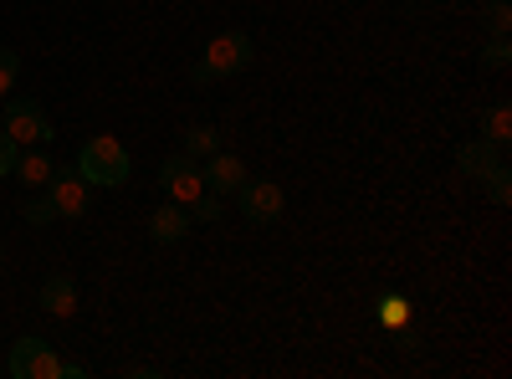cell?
Segmentation results:
<instances>
[{"label":"cell","mask_w":512,"mask_h":379,"mask_svg":"<svg viewBox=\"0 0 512 379\" xmlns=\"http://www.w3.org/2000/svg\"><path fill=\"white\" fill-rule=\"evenodd\" d=\"M256 62V47H251V36L246 31H221V36H210V47L200 52V62L190 67V77L200 82H221V77H236Z\"/></svg>","instance_id":"obj_1"},{"label":"cell","mask_w":512,"mask_h":379,"mask_svg":"<svg viewBox=\"0 0 512 379\" xmlns=\"http://www.w3.org/2000/svg\"><path fill=\"white\" fill-rule=\"evenodd\" d=\"M77 175L88 180V185L118 190V185H128V175H134V159H128V149H123L113 134H98V139L82 144V154H77Z\"/></svg>","instance_id":"obj_2"},{"label":"cell","mask_w":512,"mask_h":379,"mask_svg":"<svg viewBox=\"0 0 512 379\" xmlns=\"http://www.w3.org/2000/svg\"><path fill=\"white\" fill-rule=\"evenodd\" d=\"M6 139H16V149H31V144H47L52 139V123L41 113L36 98H6Z\"/></svg>","instance_id":"obj_3"},{"label":"cell","mask_w":512,"mask_h":379,"mask_svg":"<svg viewBox=\"0 0 512 379\" xmlns=\"http://www.w3.org/2000/svg\"><path fill=\"white\" fill-rule=\"evenodd\" d=\"M11 374L16 379H62V354L47 339L26 333V339L11 344Z\"/></svg>","instance_id":"obj_4"},{"label":"cell","mask_w":512,"mask_h":379,"mask_svg":"<svg viewBox=\"0 0 512 379\" xmlns=\"http://www.w3.org/2000/svg\"><path fill=\"white\" fill-rule=\"evenodd\" d=\"M236 200H241V216L251 226H272V221H282V210H287V195H282L277 180H241Z\"/></svg>","instance_id":"obj_5"},{"label":"cell","mask_w":512,"mask_h":379,"mask_svg":"<svg viewBox=\"0 0 512 379\" xmlns=\"http://www.w3.org/2000/svg\"><path fill=\"white\" fill-rule=\"evenodd\" d=\"M159 185L169 190V200H180V205H195L205 195V180H200V159L190 154H169L159 164Z\"/></svg>","instance_id":"obj_6"},{"label":"cell","mask_w":512,"mask_h":379,"mask_svg":"<svg viewBox=\"0 0 512 379\" xmlns=\"http://www.w3.org/2000/svg\"><path fill=\"white\" fill-rule=\"evenodd\" d=\"M88 180H82L77 170H52V180H47V195H52V205H57V221H77L82 210H88Z\"/></svg>","instance_id":"obj_7"},{"label":"cell","mask_w":512,"mask_h":379,"mask_svg":"<svg viewBox=\"0 0 512 379\" xmlns=\"http://www.w3.org/2000/svg\"><path fill=\"white\" fill-rule=\"evenodd\" d=\"M200 180H205V190L210 195H236L241 190V180H246V164L236 159V154H226V149H216L210 159H200Z\"/></svg>","instance_id":"obj_8"},{"label":"cell","mask_w":512,"mask_h":379,"mask_svg":"<svg viewBox=\"0 0 512 379\" xmlns=\"http://www.w3.org/2000/svg\"><path fill=\"white\" fill-rule=\"evenodd\" d=\"M190 226H195V221H190V205H180V200L159 205L154 216H149V236H154V246H175V241H185Z\"/></svg>","instance_id":"obj_9"},{"label":"cell","mask_w":512,"mask_h":379,"mask_svg":"<svg viewBox=\"0 0 512 379\" xmlns=\"http://www.w3.org/2000/svg\"><path fill=\"white\" fill-rule=\"evenodd\" d=\"M36 303H41V313H52V318H72V313H77V287H72V277H67V272H52L47 282H41Z\"/></svg>","instance_id":"obj_10"},{"label":"cell","mask_w":512,"mask_h":379,"mask_svg":"<svg viewBox=\"0 0 512 379\" xmlns=\"http://www.w3.org/2000/svg\"><path fill=\"white\" fill-rule=\"evenodd\" d=\"M52 170L57 164L41 154V144H31V149H16V164H11V175L26 185V190H47V180H52Z\"/></svg>","instance_id":"obj_11"},{"label":"cell","mask_w":512,"mask_h":379,"mask_svg":"<svg viewBox=\"0 0 512 379\" xmlns=\"http://www.w3.org/2000/svg\"><path fill=\"white\" fill-rule=\"evenodd\" d=\"M497 159H502V149H492L487 139H466V144L456 149V164H461V175H466V180H482Z\"/></svg>","instance_id":"obj_12"},{"label":"cell","mask_w":512,"mask_h":379,"mask_svg":"<svg viewBox=\"0 0 512 379\" xmlns=\"http://www.w3.org/2000/svg\"><path fill=\"white\" fill-rule=\"evenodd\" d=\"M482 139L507 154V144H512V108H507V103H492V108L482 113Z\"/></svg>","instance_id":"obj_13"},{"label":"cell","mask_w":512,"mask_h":379,"mask_svg":"<svg viewBox=\"0 0 512 379\" xmlns=\"http://www.w3.org/2000/svg\"><path fill=\"white\" fill-rule=\"evenodd\" d=\"M221 149V129H210V123H195V129H185V149L180 154H190V159H210Z\"/></svg>","instance_id":"obj_14"},{"label":"cell","mask_w":512,"mask_h":379,"mask_svg":"<svg viewBox=\"0 0 512 379\" xmlns=\"http://www.w3.org/2000/svg\"><path fill=\"white\" fill-rule=\"evenodd\" d=\"M21 221H26V226H36V231H41V226H52V221H57L52 195H47V190H31V200L21 205Z\"/></svg>","instance_id":"obj_15"},{"label":"cell","mask_w":512,"mask_h":379,"mask_svg":"<svg viewBox=\"0 0 512 379\" xmlns=\"http://www.w3.org/2000/svg\"><path fill=\"white\" fill-rule=\"evenodd\" d=\"M379 323L384 328H405L410 323V303L400 298V292H384V298H379Z\"/></svg>","instance_id":"obj_16"},{"label":"cell","mask_w":512,"mask_h":379,"mask_svg":"<svg viewBox=\"0 0 512 379\" xmlns=\"http://www.w3.org/2000/svg\"><path fill=\"white\" fill-rule=\"evenodd\" d=\"M482 26L492 36H507L512 31V6H507V0H487V6H482Z\"/></svg>","instance_id":"obj_17"},{"label":"cell","mask_w":512,"mask_h":379,"mask_svg":"<svg viewBox=\"0 0 512 379\" xmlns=\"http://www.w3.org/2000/svg\"><path fill=\"white\" fill-rule=\"evenodd\" d=\"M482 180H487V195H492L497 205H507V200H512V175H507V164H502V159L492 164V170H487Z\"/></svg>","instance_id":"obj_18"},{"label":"cell","mask_w":512,"mask_h":379,"mask_svg":"<svg viewBox=\"0 0 512 379\" xmlns=\"http://www.w3.org/2000/svg\"><path fill=\"white\" fill-rule=\"evenodd\" d=\"M482 62H487L492 72H502V67L512 62V41H507V36H492L487 47H482Z\"/></svg>","instance_id":"obj_19"},{"label":"cell","mask_w":512,"mask_h":379,"mask_svg":"<svg viewBox=\"0 0 512 379\" xmlns=\"http://www.w3.org/2000/svg\"><path fill=\"white\" fill-rule=\"evenodd\" d=\"M190 221H200V226H210V221H221V195H200L195 205H190Z\"/></svg>","instance_id":"obj_20"},{"label":"cell","mask_w":512,"mask_h":379,"mask_svg":"<svg viewBox=\"0 0 512 379\" xmlns=\"http://www.w3.org/2000/svg\"><path fill=\"white\" fill-rule=\"evenodd\" d=\"M16 72H21V57H16L11 47H0V98L16 88Z\"/></svg>","instance_id":"obj_21"},{"label":"cell","mask_w":512,"mask_h":379,"mask_svg":"<svg viewBox=\"0 0 512 379\" xmlns=\"http://www.w3.org/2000/svg\"><path fill=\"white\" fill-rule=\"evenodd\" d=\"M11 164H16V139H6V129H0V180L11 175Z\"/></svg>","instance_id":"obj_22"},{"label":"cell","mask_w":512,"mask_h":379,"mask_svg":"<svg viewBox=\"0 0 512 379\" xmlns=\"http://www.w3.org/2000/svg\"><path fill=\"white\" fill-rule=\"evenodd\" d=\"M0 257H6V246H0Z\"/></svg>","instance_id":"obj_23"}]
</instances>
